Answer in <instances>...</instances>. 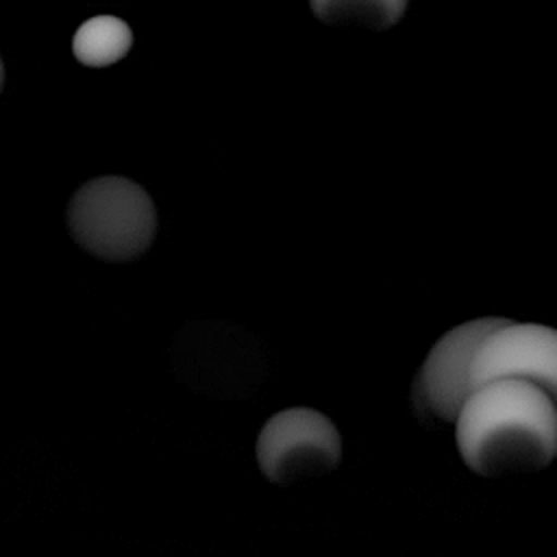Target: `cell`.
<instances>
[{
	"mask_svg": "<svg viewBox=\"0 0 557 557\" xmlns=\"http://www.w3.org/2000/svg\"><path fill=\"white\" fill-rule=\"evenodd\" d=\"M453 424L463 463L481 476L542 470L557 450L555 396L529 381L474 387Z\"/></svg>",
	"mask_w": 557,
	"mask_h": 557,
	"instance_id": "obj_1",
	"label": "cell"
},
{
	"mask_svg": "<svg viewBox=\"0 0 557 557\" xmlns=\"http://www.w3.org/2000/svg\"><path fill=\"white\" fill-rule=\"evenodd\" d=\"M65 222L85 252L109 263L141 257L157 235L152 198L124 176H98L81 185L67 202Z\"/></svg>",
	"mask_w": 557,
	"mask_h": 557,
	"instance_id": "obj_2",
	"label": "cell"
},
{
	"mask_svg": "<svg viewBox=\"0 0 557 557\" xmlns=\"http://www.w3.org/2000/svg\"><path fill=\"white\" fill-rule=\"evenodd\" d=\"M257 466L272 483L287 485L337 468L342 440L320 411L294 407L274 413L257 437Z\"/></svg>",
	"mask_w": 557,
	"mask_h": 557,
	"instance_id": "obj_3",
	"label": "cell"
},
{
	"mask_svg": "<svg viewBox=\"0 0 557 557\" xmlns=\"http://www.w3.org/2000/svg\"><path fill=\"white\" fill-rule=\"evenodd\" d=\"M505 318H479L450 329L426 355L413 389L411 405L426 426L453 424L472 392L470 366L479 342Z\"/></svg>",
	"mask_w": 557,
	"mask_h": 557,
	"instance_id": "obj_4",
	"label": "cell"
},
{
	"mask_svg": "<svg viewBox=\"0 0 557 557\" xmlns=\"http://www.w3.org/2000/svg\"><path fill=\"white\" fill-rule=\"evenodd\" d=\"M500 379L529 381L557 392V335L550 326L505 320L476 346L470 366L472 389Z\"/></svg>",
	"mask_w": 557,
	"mask_h": 557,
	"instance_id": "obj_5",
	"label": "cell"
},
{
	"mask_svg": "<svg viewBox=\"0 0 557 557\" xmlns=\"http://www.w3.org/2000/svg\"><path fill=\"white\" fill-rule=\"evenodd\" d=\"M133 33L128 24L113 15H96L78 26L72 39V52L87 67H107L128 54Z\"/></svg>",
	"mask_w": 557,
	"mask_h": 557,
	"instance_id": "obj_6",
	"label": "cell"
},
{
	"mask_svg": "<svg viewBox=\"0 0 557 557\" xmlns=\"http://www.w3.org/2000/svg\"><path fill=\"white\" fill-rule=\"evenodd\" d=\"M309 7L331 26L387 30L403 17L407 0H309Z\"/></svg>",
	"mask_w": 557,
	"mask_h": 557,
	"instance_id": "obj_7",
	"label": "cell"
},
{
	"mask_svg": "<svg viewBox=\"0 0 557 557\" xmlns=\"http://www.w3.org/2000/svg\"><path fill=\"white\" fill-rule=\"evenodd\" d=\"M2 85H4V65H2V59H0V91H2Z\"/></svg>",
	"mask_w": 557,
	"mask_h": 557,
	"instance_id": "obj_8",
	"label": "cell"
}]
</instances>
